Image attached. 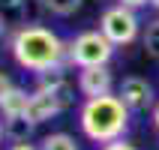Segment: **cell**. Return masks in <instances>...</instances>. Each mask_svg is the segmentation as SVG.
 <instances>
[{
  "label": "cell",
  "instance_id": "1",
  "mask_svg": "<svg viewBox=\"0 0 159 150\" xmlns=\"http://www.w3.org/2000/svg\"><path fill=\"white\" fill-rule=\"evenodd\" d=\"M66 48L69 42H63L51 27L45 24H21L9 36V54L21 69L33 72H48V69H69L66 63Z\"/></svg>",
  "mask_w": 159,
  "mask_h": 150
},
{
  "label": "cell",
  "instance_id": "2",
  "mask_svg": "<svg viewBox=\"0 0 159 150\" xmlns=\"http://www.w3.org/2000/svg\"><path fill=\"white\" fill-rule=\"evenodd\" d=\"M129 108L120 96L108 93V96H96V99H84V105L78 108V126L84 138L93 144H108L123 138L129 129Z\"/></svg>",
  "mask_w": 159,
  "mask_h": 150
},
{
  "label": "cell",
  "instance_id": "3",
  "mask_svg": "<svg viewBox=\"0 0 159 150\" xmlns=\"http://www.w3.org/2000/svg\"><path fill=\"white\" fill-rule=\"evenodd\" d=\"M117 45L108 39L102 30H84L75 39H69V48H66V63L69 69H87V66H108L111 57H114Z\"/></svg>",
  "mask_w": 159,
  "mask_h": 150
},
{
  "label": "cell",
  "instance_id": "4",
  "mask_svg": "<svg viewBox=\"0 0 159 150\" xmlns=\"http://www.w3.org/2000/svg\"><path fill=\"white\" fill-rule=\"evenodd\" d=\"M99 30L117 45V48H123V45H132L138 36H141V21L135 15V9L129 6H108L102 15H99Z\"/></svg>",
  "mask_w": 159,
  "mask_h": 150
},
{
  "label": "cell",
  "instance_id": "5",
  "mask_svg": "<svg viewBox=\"0 0 159 150\" xmlns=\"http://www.w3.org/2000/svg\"><path fill=\"white\" fill-rule=\"evenodd\" d=\"M117 96L123 99L126 108L135 111V114L153 111V105H156V90H153V84L144 78V75H129V78H123L120 87H117Z\"/></svg>",
  "mask_w": 159,
  "mask_h": 150
},
{
  "label": "cell",
  "instance_id": "6",
  "mask_svg": "<svg viewBox=\"0 0 159 150\" xmlns=\"http://www.w3.org/2000/svg\"><path fill=\"white\" fill-rule=\"evenodd\" d=\"M78 93L84 99H96L114 93V72L108 66H87L78 69Z\"/></svg>",
  "mask_w": 159,
  "mask_h": 150
},
{
  "label": "cell",
  "instance_id": "7",
  "mask_svg": "<svg viewBox=\"0 0 159 150\" xmlns=\"http://www.w3.org/2000/svg\"><path fill=\"white\" fill-rule=\"evenodd\" d=\"M63 102L57 96H51V93H45V90H33L30 93V99H27V111H24V117L30 120V123H45V120H51V117H57L63 111Z\"/></svg>",
  "mask_w": 159,
  "mask_h": 150
},
{
  "label": "cell",
  "instance_id": "8",
  "mask_svg": "<svg viewBox=\"0 0 159 150\" xmlns=\"http://www.w3.org/2000/svg\"><path fill=\"white\" fill-rule=\"evenodd\" d=\"M36 90H45L63 102L69 108L72 105V81L66 75V69H48V72H39L36 75Z\"/></svg>",
  "mask_w": 159,
  "mask_h": 150
},
{
  "label": "cell",
  "instance_id": "9",
  "mask_svg": "<svg viewBox=\"0 0 159 150\" xmlns=\"http://www.w3.org/2000/svg\"><path fill=\"white\" fill-rule=\"evenodd\" d=\"M27 99H30V93L15 84V87L6 93V99L0 102V114H3V120H9V117H21L27 111Z\"/></svg>",
  "mask_w": 159,
  "mask_h": 150
},
{
  "label": "cell",
  "instance_id": "10",
  "mask_svg": "<svg viewBox=\"0 0 159 150\" xmlns=\"http://www.w3.org/2000/svg\"><path fill=\"white\" fill-rule=\"evenodd\" d=\"M0 15L3 21L12 27L27 24V15H30V0H0Z\"/></svg>",
  "mask_w": 159,
  "mask_h": 150
},
{
  "label": "cell",
  "instance_id": "11",
  "mask_svg": "<svg viewBox=\"0 0 159 150\" xmlns=\"http://www.w3.org/2000/svg\"><path fill=\"white\" fill-rule=\"evenodd\" d=\"M36 123H30L24 114L21 117H9V120H3V135H6L12 144H21V141H30V135H33Z\"/></svg>",
  "mask_w": 159,
  "mask_h": 150
},
{
  "label": "cell",
  "instance_id": "12",
  "mask_svg": "<svg viewBox=\"0 0 159 150\" xmlns=\"http://www.w3.org/2000/svg\"><path fill=\"white\" fill-rule=\"evenodd\" d=\"M39 150H78V144L69 132H51L39 141Z\"/></svg>",
  "mask_w": 159,
  "mask_h": 150
},
{
  "label": "cell",
  "instance_id": "13",
  "mask_svg": "<svg viewBox=\"0 0 159 150\" xmlns=\"http://www.w3.org/2000/svg\"><path fill=\"white\" fill-rule=\"evenodd\" d=\"M141 45H144V51L150 54L153 60H159V18L147 21V30L141 33Z\"/></svg>",
  "mask_w": 159,
  "mask_h": 150
},
{
  "label": "cell",
  "instance_id": "14",
  "mask_svg": "<svg viewBox=\"0 0 159 150\" xmlns=\"http://www.w3.org/2000/svg\"><path fill=\"white\" fill-rule=\"evenodd\" d=\"M84 0H42V6L51 12V15H60V18H69L81 9Z\"/></svg>",
  "mask_w": 159,
  "mask_h": 150
},
{
  "label": "cell",
  "instance_id": "15",
  "mask_svg": "<svg viewBox=\"0 0 159 150\" xmlns=\"http://www.w3.org/2000/svg\"><path fill=\"white\" fill-rule=\"evenodd\" d=\"M99 150H138L135 144H129L126 138H117V141H108V144H99Z\"/></svg>",
  "mask_w": 159,
  "mask_h": 150
},
{
  "label": "cell",
  "instance_id": "16",
  "mask_svg": "<svg viewBox=\"0 0 159 150\" xmlns=\"http://www.w3.org/2000/svg\"><path fill=\"white\" fill-rule=\"evenodd\" d=\"M12 87H15V84H12V78H9L6 72H0V102L6 99V93H9Z\"/></svg>",
  "mask_w": 159,
  "mask_h": 150
},
{
  "label": "cell",
  "instance_id": "17",
  "mask_svg": "<svg viewBox=\"0 0 159 150\" xmlns=\"http://www.w3.org/2000/svg\"><path fill=\"white\" fill-rule=\"evenodd\" d=\"M117 3H120V6H129V9H144L150 0H117Z\"/></svg>",
  "mask_w": 159,
  "mask_h": 150
},
{
  "label": "cell",
  "instance_id": "18",
  "mask_svg": "<svg viewBox=\"0 0 159 150\" xmlns=\"http://www.w3.org/2000/svg\"><path fill=\"white\" fill-rule=\"evenodd\" d=\"M9 150H39V144H30V141H21V144H12Z\"/></svg>",
  "mask_w": 159,
  "mask_h": 150
},
{
  "label": "cell",
  "instance_id": "19",
  "mask_svg": "<svg viewBox=\"0 0 159 150\" xmlns=\"http://www.w3.org/2000/svg\"><path fill=\"white\" fill-rule=\"evenodd\" d=\"M150 120H153V129L159 132V99H156V105H153V111H150Z\"/></svg>",
  "mask_w": 159,
  "mask_h": 150
},
{
  "label": "cell",
  "instance_id": "20",
  "mask_svg": "<svg viewBox=\"0 0 159 150\" xmlns=\"http://www.w3.org/2000/svg\"><path fill=\"white\" fill-rule=\"evenodd\" d=\"M3 30H6V21H3V15H0V39H3Z\"/></svg>",
  "mask_w": 159,
  "mask_h": 150
},
{
  "label": "cell",
  "instance_id": "21",
  "mask_svg": "<svg viewBox=\"0 0 159 150\" xmlns=\"http://www.w3.org/2000/svg\"><path fill=\"white\" fill-rule=\"evenodd\" d=\"M3 138H6V135H3V120H0V141H3Z\"/></svg>",
  "mask_w": 159,
  "mask_h": 150
},
{
  "label": "cell",
  "instance_id": "22",
  "mask_svg": "<svg viewBox=\"0 0 159 150\" xmlns=\"http://www.w3.org/2000/svg\"><path fill=\"white\" fill-rule=\"evenodd\" d=\"M150 6H153V9H159V0H150Z\"/></svg>",
  "mask_w": 159,
  "mask_h": 150
}]
</instances>
